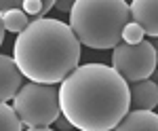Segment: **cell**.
<instances>
[{
	"label": "cell",
	"mask_w": 158,
	"mask_h": 131,
	"mask_svg": "<svg viewBox=\"0 0 158 131\" xmlns=\"http://www.w3.org/2000/svg\"><path fill=\"white\" fill-rule=\"evenodd\" d=\"M59 108L74 129L114 131L131 110L129 83L106 63L78 66L59 87Z\"/></svg>",
	"instance_id": "cell-1"
},
{
	"label": "cell",
	"mask_w": 158,
	"mask_h": 131,
	"mask_svg": "<svg viewBox=\"0 0 158 131\" xmlns=\"http://www.w3.org/2000/svg\"><path fill=\"white\" fill-rule=\"evenodd\" d=\"M25 131H55V129H49V127H38V129H25Z\"/></svg>",
	"instance_id": "cell-18"
},
{
	"label": "cell",
	"mask_w": 158,
	"mask_h": 131,
	"mask_svg": "<svg viewBox=\"0 0 158 131\" xmlns=\"http://www.w3.org/2000/svg\"><path fill=\"white\" fill-rule=\"evenodd\" d=\"M23 123L19 120L15 108L0 102V131H23Z\"/></svg>",
	"instance_id": "cell-11"
},
{
	"label": "cell",
	"mask_w": 158,
	"mask_h": 131,
	"mask_svg": "<svg viewBox=\"0 0 158 131\" xmlns=\"http://www.w3.org/2000/svg\"><path fill=\"white\" fill-rule=\"evenodd\" d=\"M55 9V2L53 0H23L21 2V11L25 15H32L36 19H44V15Z\"/></svg>",
	"instance_id": "cell-12"
},
{
	"label": "cell",
	"mask_w": 158,
	"mask_h": 131,
	"mask_svg": "<svg viewBox=\"0 0 158 131\" xmlns=\"http://www.w3.org/2000/svg\"><path fill=\"white\" fill-rule=\"evenodd\" d=\"M131 91V110H148L152 112L158 106V83L154 81H141L129 87Z\"/></svg>",
	"instance_id": "cell-8"
},
{
	"label": "cell",
	"mask_w": 158,
	"mask_h": 131,
	"mask_svg": "<svg viewBox=\"0 0 158 131\" xmlns=\"http://www.w3.org/2000/svg\"><path fill=\"white\" fill-rule=\"evenodd\" d=\"M156 51L148 40L141 45L120 42L116 49H112V68L131 85L148 81L156 72Z\"/></svg>",
	"instance_id": "cell-5"
},
{
	"label": "cell",
	"mask_w": 158,
	"mask_h": 131,
	"mask_svg": "<svg viewBox=\"0 0 158 131\" xmlns=\"http://www.w3.org/2000/svg\"><path fill=\"white\" fill-rule=\"evenodd\" d=\"M114 131H158V114L148 110H129Z\"/></svg>",
	"instance_id": "cell-9"
},
{
	"label": "cell",
	"mask_w": 158,
	"mask_h": 131,
	"mask_svg": "<svg viewBox=\"0 0 158 131\" xmlns=\"http://www.w3.org/2000/svg\"><path fill=\"white\" fill-rule=\"evenodd\" d=\"M129 7L131 21L141 25L143 34L158 38V0H133Z\"/></svg>",
	"instance_id": "cell-7"
},
{
	"label": "cell",
	"mask_w": 158,
	"mask_h": 131,
	"mask_svg": "<svg viewBox=\"0 0 158 131\" xmlns=\"http://www.w3.org/2000/svg\"><path fill=\"white\" fill-rule=\"evenodd\" d=\"M13 108L27 129L51 127L61 116L59 91L55 85L25 83L13 99Z\"/></svg>",
	"instance_id": "cell-4"
},
{
	"label": "cell",
	"mask_w": 158,
	"mask_h": 131,
	"mask_svg": "<svg viewBox=\"0 0 158 131\" xmlns=\"http://www.w3.org/2000/svg\"><path fill=\"white\" fill-rule=\"evenodd\" d=\"M23 74L9 55H0V102L9 104L23 87Z\"/></svg>",
	"instance_id": "cell-6"
},
{
	"label": "cell",
	"mask_w": 158,
	"mask_h": 131,
	"mask_svg": "<svg viewBox=\"0 0 158 131\" xmlns=\"http://www.w3.org/2000/svg\"><path fill=\"white\" fill-rule=\"evenodd\" d=\"M55 7H57V11H63V13H72V7H74V2H70V0H61V2H55Z\"/></svg>",
	"instance_id": "cell-15"
},
{
	"label": "cell",
	"mask_w": 158,
	"mask_h": 131,
	"mask_svg": "<svg viewBox=\"0 0 158 131\" xmlns=\"http://www.w3.org/2000/svg\"><path fill=\"white\" fill-rule=\"evenodd\" d=\"M4 19H2V13H0V45H2V40H4Z\"/></svg>",
	"instance_id": "cell-17"
},
{
	"label": "cell",
	"mask_w": 158,
	"mask_h": 131,
	"mask_svg": "<svg viewBox=\"0 0 158 131\" xmlns=\"http://www.w3.org/2000/svg\"><path fill=\"white\" fill-rule=\"evenodd\" d=\"M152 42V47H154V51H156V55H158V38H154V40H150Z\"/></svg>",
	"instance_id": "cell-19"
},
{
	"label": "cell",
	"mask_w": 158,
	"mask_h": 131,
	"mask_svg": "<svg viewBox=\"0 0 158 131\" xmlns=\"http://www.w3.org/2000/svg\"><path fill=\"white\" fill-rule=\"evenodd\" d=\"M55 125H57V127H59V129H74L72 125H70V123H68V119H65V116H59V119H57V123H55Z\"/></svg>",
	"instance_id": "cell-16"
},
{
	"label": "cell",
	"mask_w": 158,
	"mask_h": 131,
	"mask_svg": "<svg viewBox=\"0 0 158 131\" xmlns=\"http://www.w3.org/2000/svg\"><path fill=\"white\" fill-rule=\"evenodd\" d=\"M13 59L30 83H63L80 61V42L70 24L57 19H34L17 36Z\"/></svg>",
	"instance_id": "cell-2"
},
{
	"label": "cell",
	"mask_w": 158,
	"mask_h": 131,
	"mask_svg": "<svg viewBox=\"0 0 158 131\" xmlns=\"http://www.w3.org/2000/svg\"><path fill=\"white\" fill-rule=\"evenodd\" d=\"M143 30H141V25L133 24V21H129V24L124 25V30H122V42L124 45H141L143 42Z\"/></svg>",
	"instance_id": "cell-13"
},
{
	"label": "cell",
	"mask_w": 158,
	"mask_h": 131,
	"mask_svg": "<svg viewBox=\"0 0 158 131\" xmlns=\"http://www.w3.org/2000/svg\"><path fill=\"white\" fill-rule=\"evenodd\" d=\"M131 21V7L124 0H76L70 28L80 45L89 49H116L122 30Z\"/></svg>",
	"instance_id": "cell-3"
},
{
	"label": "cell",
	"mask_w": 158,
	"mask_h": 131,
	"mask_svg": "<svg viewBox=\"0 0 158 131\" xmlns=\"http://www.w3.org/2000/svg\"><path fill=\"white\" fill-rule=\"evenodd\" d=\"M15 9H21V2H15V0H0V13H9Z\"/></svg>",
	"instance_id": "cell-14"
},
{
	"label": "cell",
	"mask_w": 158,
	"mask_h": 131,
	"mask_svg": "<svg viewBox=\"0 0 158 131\" xmlns=\"http://www.w3.org/2000/svg\"><path fill=\"white\" fill-rule=\"evenodd\" d=\"M2 19H4V30H6V32H13V34H17V36L21 34L23 30H27V25L32 24L21 9L2 13Z\"/></svg>",
	"instance_id": "cell-10"
}]
</instances>
